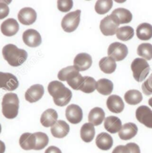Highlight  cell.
<instances>
[{
    "label": "cell",
    "mask_w": 152,
    "mask_h": 153,
    "mask_svg": "<svg viewBox=\"0 0 152 153\" xmlns=\"http://www.w3.org/2000/svg\"><path fill=\"white\" fill-rule=\"evenodd\" d=\"M48 91L53 97L54 102L58 106L68 105L72 98V92L60 81L54 80L48 84Z\"/></svg>",
    "instance_id": "6da1fadb"
},
{
    "label": "cell",
    "mask_w": 152,
    "mask_h": 153,
    "mask_svg": "<svg viewBox=\"0 0 152 153\" xmlns=\"http://www.w3.org/2000/svg\"><path fill=\"white\" fill-rule=\"evenodd\" d=\"M2 55L7 63L13 67L20 66L27 60L28 53L13 44H7L2 48Z\"/></svg>",
    "instance_id": "7a4b0ae2"
},
{
    "label": "cell",
    "mask_w": 152,
    "mask_h": 153,
    "mask_svg": "<svg viewBox=\"0 0 152 153\" xmlns=\"http://www.w3.org/2000/svg\"><path fill=\"white\" fill-rule=\"evenodd\" d=\"M1 111L6 118L13 119L17 117L19 113V100L17 94L7 93L4 94L1 102Z\"/></svg>",
    "instance_id": "3957f363"
},
{
    "label": "cell",
    "mask_w": 152,
    "mask_h": 153,
    "mask_svg": "<svg viewBox=\"0 0 152 153\" xmlns=\"http://www.w3.org/2000/svg\"><path fill=\"white\" fill-rule=\"evenodd\" d=\"M131 68L133 72V76L137 82L143 81L150 71V65L147 60L142 58H136L131 62Z\"/></svg>",
    "instance_id": "277c9868"
},
{
    "label": "cell",
    "mask_w": 152,
    "mask_h": 153,
    "mask_svg": "<svg viewBox=\"0 0 152 153\" xmlns=\"http://www.w3.org/2000/svg\"><path fill=\"white\" fill-rule=\"evenodd\" d=\"M120 25V22L117 16L111 13L102 19L100 28L102 33L105 36H113L117 33Z\"/></svg>",
    "instance_id": "5b68a950"
},
{
    "label": "cell",
    "mask_w": 152,
    "mask_h": 153,
    "mask_svg": "<svg viewBox=\"0 0 152 153\" xmlns=\"http://www.w3.org/2000/svg\"><path fill=\"white\" fill-rule=\"evenodd\" d=\"M81 10H77L70 12L62 18L61 26L62 29L67 33H71L77 30L80 22Z\"/></svg>",
    "instance_id": "8992f818"
},
{
    "label": "cell",
    "mask_w": 152,
    "mask_h": 153,
    "mask_svg": "<svg viewBox=\"0 0 152 153\" xmlns=\"http://www.w3.org/2000/svg\"><path fill=\"white\" fill-rule=\"evenodd\" d=\"M128 49L127 46L120 42H115L111 44L108 48V55L115 61H122L127 56Z\"/></svg>",
    "instance_id": "52a82bcc"
},
{
    "label": "cell",
    "mask_w": 152,
    "mask_h": 153,
    "mask_svg": "<svg viewBox=\"0 0 152 153\" xmlns=\"http://www.w3.org/2000/svg\"><path fill=\"white\" fill-rule=\"evenodd\" d=\"M19 86V81L15 75L10 73L0 71V88L6 91H14Z\"/></svg>",
    "instance_id": "ba28073f"
},
{
    "label": "cell",
    "mask_w": 152,
    "mask_h": 153,
    "mask_svg": "<svg viewBox=\"0 0 152 153\" xmlns=\"http://www.w3.org/2000/svg\"><path fill=\"white\" fill-rule=\"evenodd\" d=\"M136 118L146 127L152 128V111L146 105H141L136 110Z\"/></svg>",
    "instance_id": "9c48e42d"
},
{
    "label": "cell",
    "mask_w": 152,
    "mask_h": 153,
    "mask_svg": "<svg viewBox=\"0 0 152 153\" xmlns=\"http://www.w3.org/2000/svg\"><path fill=\"white\" fill-rule=\"evenodd\" d=\"M65 116L68 121L72 124H77L82 121L83 118V110L76 104H71L65 110Z\"/></svg>",
    "instance_id": "30bf717a"
},
{
    "label": "cell",
    "mask_w": 152,
    "mask_h": 153,
    "mask_svg": "<svg viewBox=\"0 0 152 153\" xmlns=\"http://www.w3.org/2000/svg\"><path fill=\"white\" fill-rule=\"evenodd\" d=\"M22 39L25 45L31 48H36L42 43L40 33L34 29H28L25 30L22 34Z\"/></svg>",
    "instance_id": "8fae6325"
},
{
    "label": "cell",
    "mask_w": 152,
    "mask_h": 153,
    "mask_svg": "<svg viewBox=\"0 0 152 153\" xmlns=\"http://www.w3.org/2000/svg\"><path fill=\"white\" fill-rule=\"evenodd\" d=\"M92 65V57L87 53H80L75 56L74 65L79 71H84L91 68Z\"/></svg>",
    "instance_id": "7c38bea8"
},
{
    "label": "cell",
    "mask_w": 152,
    "mask_h": 153,
    "mask_svg": "<svg viewBox=\"0 0 152 153\" xmlns=\"http://www.w3.org/2000/svg\"><path fill=\"white\" fill-rule=\"evenodd\" d=\"M36 12L31 7H24L18 13V19L25 25H30L36 20Z\"/></svg>",
    "instance_id": "4fadbf2b"
},
{
    "label": "cell",
    "mask_w": 152,
    "mask_h": 153,
    "mask_svg": "<svg viewBox=\"0 0 152 153\" xmlns=\"http://www.w3.org/2000/svg\"><path fill=\"white\" fill-rule=\"evenodd\" d=\"M44 92H45V90L42 85L40 84L33 85L25 92V100L31 103L39 101L43 97Z\"/></svg>",
    "instance_id": "5bb4252c"
},
{
    "label": "cell",
    "mask_w": 152,
    "mask_h": 153,
    "mask_svg": "<svg viewBox=\"0 0 152 153\" xmlns=\"http://www.w3.org/2000/svg\"><path fill=\"white\" fill-rule=\"evenodd\" d=\"M106 105L109 111L116 114L121 113L125 108L122 99L116 94H112L107 99Z\"/></svg>",
    "instance_id": "9a60e30c"
},
{
    "label": "cell",
    "mask_w": 152,
    "mask_h": 153,
    "mask_svg": "<svg viewBox=\"0 0 152 153\" xmlns=\"http://www.w3.org/2000/svg\"><path fill=\"white\" fill-rule=\"evenodd\" d=\"M19 23L13 18L6 19L1 25V33L6 36H14L19 31Z\"/></svg>",
    "instance_id": "2e32d148"
},
{
    "label": "cell",
    "mask_w": 152,
    "mask_h": 153,
    "mask_svg": "<svg viewBox=\"0 0 152 153\" xmlns=\"http://www.w3.org/2000/svg\"><path fill=\"white\" fill-rule=\"evenodd\" d=\"M58 114L53 108H48L42 114L40 117L41 124L44 127H52L57 122Z\"/></svg>",
    "instance_id": "e0dca14e"
},
{
    "label": "cell",
    "mask_w": 152,
    "mask_h": 153,
    "mask_svg": "<svg viewBox=\"0 0 152 153\" xmlns=\"http://www.w3.org/2000/svg\"><path fill=\"white\" fill-rule=\"evenodd\" d=\"M70 131V126L64 120H57V123L51 128V132L54 137L63 138L66 137Z\"/></svg>",
    "instance_id": "ac0fdd59"
},
{
    "label": "cell",
    "mask_w": 152,
    "mask_h": 153,
    "mask_svg": "<svg viewBox=\"0 0 152 153\" xmlns=\"http://www.w3.org/2000/svg\"><path fill=\"white\" fill-rule=\"evenodd\" d=\"M104 127L111 134L119 132L122 127L120 119L116 116H108L105 119Z\"/></svg>",
    "instance_id": "d6986e66"
},
{
    "label": "cell",
    "mask_w": 152,
    "mask_h": 153,
    "mask_svg": "<svg viewBox=\"0 0 152 153\" xmlns=\"http://www.w3.org/2000/svg\"><path fill=\"white\" fill-rule=\"evenodd\" d=\"M36 143V137L35 133H24L19 138V145L24 150L35 149Z\"/></svg>",
    "instance_id": "ffe728a7"
},
{
    "label": "cell",
    "mask_w": 152,
    "mask_h": 153,
    "mask_svg": "<svg viewBox=\"0 0 152 153\" xmlns=\"http://www.w3.org/2000/svg\"><path fill=\"white\" fill-rule=\"evenodd\" d=\"M138 128L135 123H127L122 126L119 131V137L121 140H128L133 138L137 134Z\"/></svg>",
    "instance_id": "44dd1931"
},
{
    "label": "cell",
    "mask_w": 152,
    "mask_h": 153,
    "mask_svg": "<svg viewBox=\"0 0 152 153\" xmlns=\"http://www.w3.org/2000/svg\"><path fill=\"white\" fill-rule=\"evenodd\" d=\"M114 144L113 138L111 134L106 132H102L96 138V145L101 150H109Z\"/></svg>",
    "instance_id": "7402d4cb"
},
{
    "label": "cell",
    "mask_w": 152,
    "mask_h": 153,
    "mask_svg": "<svg viewBox=\"0 0 152 153\" xmlns=\"http://www.w3.org/2000/svg\"><path fill=\"white\" fill-rule=\"evenodd\" d=\"M105 111L100 107H95L91 110L89 114V123L95 126H99L105 120Z\"/></svg>",
    "instance_id": "603a6c76"
},
{
    "label": "cell",
    "mask_w": 152,
    "mask_h": 153,
    "mask_svg": "<svg viewBox=\"0 0 152 153\" xmlns=\"http://www.w3.org/2000/svg\"><path fill=\"white\" fill-rule=\"evenodd\" d=\"M80 74V71L76 68L74 65H71V66H68L61 69L59 71L57 77L60 81H67L68 82L74 79Z\"/></svg>",
    "instance_id": "cb8c5ba5"
},
{
    "label": "cell",
    "mask_w": 152,
    "mask_h": 153,
    "mask_svg": "<svg viewBox=\"0 0 152 153\" xmlns=\"http://www.w3.org/2000/svg\"><path fill=\"white\" fill-rule=\"evenodd\" d=\"M99 66L103 72L110 74L115 71L117 68L116 61L110 56L103 57L99 62Z\"/></svg>",
    "instance_id": "d4e9b609"
},
{
    "label": "cell",
    "mask_w": 152,
    "mask_h": 153,
    "mask_svg": "<svg viewBox=\"0 0 152 153\" xmlns=\"http://www.w3.org/2000/svg\"><path fill=\"white\" fill-rule=\"evenodd\" d=\"M137 36L140 40H148L152 38V25L149 23L140 24L137 28Z\"/></svg>",
    "instance_id": "484cf974"
},
{
    "label": "cell",
    "mask_w": 152,
    "mask_h": 153,
    "mask_svg": "<svg viewBox=\"0 0 152 153\" xmlns=\"http://www.w3.org/2000/svg\"><path fill=\"white\" fill-rule=\"evenodd\" d=\"M114 89V84L108 79H100L97 81V90L103 95H109Z\"/></svg>",
    "instance_id": "4316f807"
},
{
    "label": "cell",
    "mask_w": 152,
    "mask_h": 153,
    "mask_svg": "<svg viewBox=\"0 0 152 153\" xmlns=\"http://www.w3.org/2000/svg\"><path fill=\"white\" fill-rule=\"evenodd\" d=\"M95 132V128L94 125L90 123H85L80 129V136L82 140L86 143H90L94 140Z\"/></svg>",
    "instance_id": "83f0119b"
},
{
    "label": "cell",
    "mask_w": 152,
    "mask_h": 153,
    "mask_svg": "<svg viewBox=\"0 0 152 153\" xmlns=\"http://www.w3.org/2000/svg\"><path fill=\"white\" fill-rule=\"evenodd\" d=\"M125 101L129 105H137L142 100V93L136 89H131L128 91L124 95Z\"/></svg>",
    "instance_id": "f1b7e54d"
},
{
    "label": "cell",
    "mask_w": 152,
    "mask_h": 153,
    "mask_svg": "<svg viewBox=\"0 0 152 153\" xmlns=\"http://www.w3.org/2000/svg\"><path fill=\"white\" fill-rule=\"evenodd\" d=\"M112 14L117 16L120 22V25L121 24L129 23V22H131L132 18H133L132 13H131L130 10L125 8H122V7L115 9L112 12Z\"/></svg>",
    "instance_id": "f546056e"
},
{
    "label": "cell",
    "mask_w": 152,
    "mask_h": 153,
    "mask_svg": "<svg viewBox=\"0 0 152 153\" xmlns=\"http://www.w3.org/2000/svg\"><path fill=\"white\" fill-rule=\"evenodd\" d=\"M118 39L122 41H128L131 39L134 36V30L131 26H123L119 27L116 33Z\"/></svg>",
    "instance_id": "4dcf8cb0"
},
{
    "label": "cell",
    "mask_w": 152,
    "mask_h": 153,
    "mask_svg": "<svg viewBox=\"0 0 152 153\" xmlns=\"http://www.w3.org/2000/svg\"><path fill=\"white\" fill-rule=\"evenodd\" d=\"M113 7V1L111 0H99L95 4V10L100 15L106 14Z\"/></svg>",
    "instance_id": "1f68e13d"
},
{
    "label": "cell",
    "mask_w": 152,
    "mask_h": 153,
    "mask_svg": "<svg viewBox=\"0 0 152 153\" xmlns=\"http://www.w3.org/2000/svg\"><path fill=\"white\" fill-rule=\"evenodd\" d=\"M137 54L145 60L152 59V45L150 43H142L138 46Z\"/></svg>",
    "instance_id": "d6a6232c"
},
{
    "label": "cell",
    "mask_w": 152,
    "mask_h": 153,
    "mask_svg": "<svg viewBox=\"0 0 152 153\" xmlns=\"http://www.w3.org/2000/svg\"><path fill=\"white\" fill-rule=\"evenodd\" d=\"M96 89H97V81L94 79V78L89 76H84V83L80 91L86 94H90L94 92Z\"/></svg>",
    "instance_id": "836d02e7"
},
{
    "label": "cell",
    "mask_w": 152,
    "mask_h": 153,
    "mask_svg": "<svg viewBox=\"0 0 152 153\" xmlns=\"http://www.w3.org/2000/svg\"><path fill=\"white\" fill-rule=\"evenodd\" d=\"M35 134H36V143L34 150H41V149H43L48 144V142H49L48 136L45 133L41 132V131L36 132Z\"/></svg>",
    "instance_id": "e575fe53"
},
{
    "label": "cell",
    "mask_w": 152,
    "mask_h": 153,
    "mask_svg": "<svg viewBox=\"0 0 152 153\" xmlns=\"http://www.w3.org/2000/svg\"><path fill=\"white\" fill-rule=\"evenodd\" d=\"M83 83H84V76H82L80 74L76 76L74 79H73L72 80L68 82V85L74 90H81Z\"/></svg>",
    "instance_id": "d590c367"
},
{
    "label": "cell",
    "mask_w": 152,
    "mask_h": 153,
    "mask_svg": "<svg viewBox=\"0 0 152 153\" xmlns=\"http://www.w3.org/2000/svg\"><path fill=\"white\" fill-rule=\"evenodd\" d=\"M74 2L71 0H60L57 1V7L61 12H68L73 7Z\"/></svg>",
    "instance_id": "8d00e7d4"
},
{
    "label": "cell",
    "mask_w": 152,
    "mask_h": 153,
    "mask_svg": "<svg viewBox=\"0 0 152 153\" xmlns=\"http://www.w3.org/2000/svg\"><path fill=\"white\" fill-rule=\"evenodd\" d=\"M142 89L145 95L149 96L152 94V74L148 78V79H146L142 83Z\"/></svg>",
    "instance_id": "74e56055"
},
{
    "label": "cell",
    "mask_w": 152,
    "mask_h": 153,
    "mask_svg": "<svg viewBox=\"0 0 152 153\" xmlns=\"http://www.w3.org/2000/svg\"><path fill=\"white\" fill-rule=\"evenodd\" d=\"M9 7L4 2H0V19H4L9 14Z\"/></svg>",
    "instance_id": "f35d334b"
},
{
    "label": "cell",
    "mask_w": 152,
    "mask_h": 153,
    "mask_svg": "<svg viewBox=\"0 0 152 153\" xmlns=\"http://www.w3.org/2000/svg\"><path fill=\"white\" fill-rule=\"evenodd\" d=\"M126 146L128 147L130 153H140V149L139 146L135 143H128L126 144Z\"/></svg>",
    "instance_id": "ab89813d"
},
{
    "label": "cell",
    "mask_w": 152,
    "mask_h": 153,
    "mask_svg": "<svg viewBox=\"0 0 152 153\" xmlns=\"http://www.w3.org/2000/svg\"><path fill=\"white\" fill-rule=\"evenodd\" d=\"M112 153H130V150L126 145L125 146L120 145L114 148Z\"/></svg>",
    "instance_id": "60d3db41"
},
{
    "label": "cell",
    "mask_w": 152,
    "mask_h": 153,
    "mask_svg": "<svg viewBox=\"0 0 152 153\" xmlns=\"http://www.w3.org/2000/svg\"><path fill=\"white\" fill-rule=\"evenodd\" d=\"M45 153H62V152L58 147H57V146H49L48 148H47V149L45 150Z\"/></svg>",
    "instance_id": "b9f144b4"
},
{
    "label": "cell",
    "mask_w": 152,
    "mask_h": 153,
    "mask_svg": "<svg viewBox=\"0 0 152 153\" xmlns=\"http://www.w3.org/2000/svg\"><path fill=\"white\" fill-rule=\"evenodd\" d=\"M5 151V144L4 142L0 140V153H4Z\"/></svg>",
    "instance_id": "7bdbcfd3"
},
{
    "label": "cell",
    "mask_w": 152,
    "mask_h": 153,
    "mask_svg": "<svg viewBox=\"0 0 152 153\" xmlns=\"http://www.w3.org/2000/svg\"><path fill=\"white\" fill-rule=\"evenodd\" d=\"M148 105H149L151 107H152V97L148 100Z\"/></svg>",
    "instance_id": "ee69618b"
},
{
    "label": "cell",
    "mask_w": 152,
    "mask_h": 153,
    "mask_svg": "<svg viewBox=\"0 0 152 153\" xmlns=\"http://www.w3.org/2000/svg\"><path fill=\"white\" fill-rule=\"evenodd\" d=\"M1 124H0V133H1Z\"/></svg>",
    "instance_id": "f6af8a7d"
}]
</instances>
